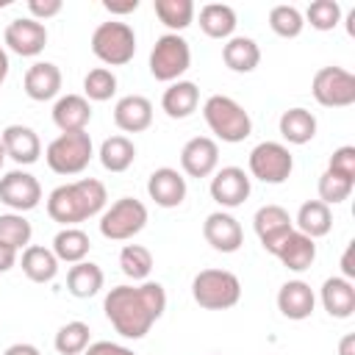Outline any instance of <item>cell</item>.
<instances>
[{
    "mask_svg": "<svg viewBox=\"0 0 355 355\" xmlns=\"http://www.w3.org/2000/svg\"><path fill=\"white\" fill-rule=\"evenodd\" d=\"M105 319L122 338H144L166 311V291L155 280L139 286H114L103 300Z\"/></svg>",
    "mask_w": 355,
    "mask_h": 355,
    "instance_id": "6da1fadb",
    "label": "cell"
},
{
    "mask_svg": "<svg viewBox=\"0 0 355 355\" xmlns=\"http://www.w3.org/2000/svg\"><path fill=\"white\" fill-rule=\"evenodd\" d=\"M108 200L105 186L97 178H80L75 183H64L47 197V216L64 227H75L97 214H103Z\"/></svg>",
    "mask_w": 355,
    "mask_h": 355,
    "instance_id": "7a4b0ae2",
    "label": "cell"
},
{
    "mask_svg": "<svg viewBox=\"0 0 355 355\" xmlns=\"http://www.w3.org/2000/svg\"><path fill=\"white\" fill-rule=\"evenodd\" d=\"M202 116L205 125L211 128V133L227 144H239L252 133V119L244 111L241 103H236L227 94H211L202 105Z\"/></svg>",
    "mask_w": 355,
    "mask_h": 355,
    "instance_id": "3957f363",
    "label": "cell"
},
{
    "mask_svg": "<svg viewBox=\"0 0 355 355\" xmlns=\"http://www.w3.org/2000/svg\"><path fill=\"white\" fill-rule=\"evenodd\" d=\"M191 297L205 311H227L241 300V280L227 269H202L191 280Z\"/></svg>",
    "mask_w": 355,
    "mask_h": 355,
    "instance_id": "277c9868",
    "label": "cell"
},
{
    "mask_svg": "<svg viewBox=\"0 0 355 355\" xmlns=\"http://www.w3.org/2000/svg\"><path fill=\"white\" fill-rule=\"evenodd\" d=\"M92 53L105 67H125L136 55V33L128 22L108 19L100 22L92 33Z\"/></svg>",
    "mask_w": 355,
    "mask_h": 355,
    "instance_id": "5b68a950",
    "label": "cell"
},
{
    "mask_svg": "<svg viewBox=\"0 0 355 355\" xmlns=\"http://www.w3.org/2000/svg\"><path fill=\"white\" fill-rule=\"evenodd\" d=\"M92 155H94V147L86 130L61 133L44 150V161L55 175H80L89 166Z\"/></svg>",
    "mask_w": 355,
    "mask_h": 355,
    "instance_id": "8992f818",
    "label": "cell"
},
{
    "mask_svg": "<svg viewBox=\"0 0 355 355\" xmlns=\"http://www.w3.org/2000/svg\"><path fill=\"white\" fill-rule=\"evenodd\" d=\"M191 67V47L180 33H164L150 50V75L161 83H175Z\"/></svg>",
    "mask_w": 355,
    "mask_h": 355,
    "instance_id": "52a82bcc",
    "label": "cell"
},
{
    "mask_svg": "<svg viewBox=\"0 0 355 355\" xmlns=\"http://www.w3.org/2000/svg\"><path fill=\"white\" fill-rule=\"evenodd\" d=\"M147 225V205L136 197H119L100 214V233L108 241H128Z\"/></svg>",
    "mask_w": 355,
    "mask_h": 355,
    "instance_id": "ba28073f",
    "label": "cell"
},
{
    "mask_svg": "<svg viewBox=\"0 0 355 355\" xmlns=\"http://www.w3.org/2000/svg\"><path fill=\"white\" fill-rule=\"evenodd\" d=\"M247 166H250V175L261 183H286L294 172V155L286 144L280 141H261L250 150V158H247Z\"/></svg>",
    "mask_w": 355,
    "mask_h": 355,
    "instance_id": "9c48e42d",
    "label": "cell"
},
{
    "mask_svg": "<svg viewBox=\"0 0 355 355\" xmlns=\"http://www.w3.org/2000/svg\"><path fill=\"white\" fill-rule=\"evenodd\" d=\"M311 94L324 108H347L355 103V75L344 67H322L311 80Z\"/></svg>",
    "mask_w": 355,
    "mask_h": 355,
    "instance_id": "30bf717a",
    "label": "cell"
},
{
    "mask_svg": "<svg viewBox=\"0 0 355 355\" xmlns=\"http://www.w3.org/2000/svg\"><path fill=\"white\" fill-rule=\"evenodd\" d=\"M0 202L14 214L33 211L42 202V183L25 169H11L0 178Z\"/></svg>",
    "mask_w": 355,
    "mask_h": 355,
    "instance_id": "8fae6325",
    "label": "cell"
},
{
    "mask_svg": "<svg viewBox=\"0 0 355 355\" xmlns=\"http://www.w3.org/2000/svg\"><path fill=\"white\" fill-rule=\"evenodd\" d=\"M250 180L252 178L241 166H222L211 178V186H208L211 200L216 205H222V208H239V205H244V200L252 191Z\"/></svg>",
    "mask_w": 355,
    "mask_h": 355,
    "instance_id": "7c38bea8",
    "label": "cell"
},
{
    "mask_svg": "<svg viewBox=\"0 0 355 355\" xmlns=\"http://www.w3.org/2000/svg\"><path fill=\"white\" fill-rule=\"evenodd\" d=\"M3 42L11 53H17L22 58H33L47 47V28H44V22H36L31 17H17L6 25Z\"/></svg>",
    "mask_w": 355,
    "mask_h": 355,
    "instance_id": "4fadbf2b",
    "label": "cell"
},
{
    "mask_svg": "<svg viewBox=\"0 0 355 355\" xmlns=\"http://www.w3.org/2000/svg\"><path fill=\"white\" fill-rule=\"evenodd\" d=\"M219 166V144L211 136H194L180 150V169L189 178H211Z\"/></svg>",
    "mask_w": 355,
    "mask_h": 355,
    "instance_id": "5bb4252c",
    "label": "cell"
},
{
    "mask_svg": "<svg viewBox=\"0 0 355 355\" xmlns=\"http://www.w3.org/2000/svg\"><path fill=\"white\" fill-rule=\"evenodd\" d=\"M202 236L216 252H225V255L241 250V244H244V230H241L239 219L227 211L208 214L205 222H202Z\"/></svg>",
    "mask_w": 355,
    "mask_h": 355,
    "instance_id": "9a60e30c",
    "label": "cell"
},
{
    "mask_svg": "<svg viewBox=\"0 0 355 355\" xmlns=\"http://www.w3.org/2000/svg\"><path fill=\"white\" fill-rule=\"evenodd\" d=\"M252 227H255V236L261 239V247H263L266 252H272V250L294 230V219L288 216L286 208H280V205L272 202V205H261V208L255 211Z\"/></svg>",
    "mask_w": 355,
    "mask_h": 355,
    "instance_id": "2e32d148",
    "label": "cell"
},
{
    "mask_svg": "<svg viewBox=\"0 0 355 355\" xmlns=\"http://www.w3.org/2000/svg\"><path fill=\"white\" fill-rule=\"evenodd\" d=\"M0 141H3L6 158L17 161L19 166H31L42 155L39 133L33 128H28V125H6L3 133H0Z\"/></svg>",
    "mask_w": 355,
    "mask_h": 355,
    "instance_id": "e0dca14e",
    "label": "cell"
},
{
    "mask_svg": "<svg viewBox=\"0 0 355 355\" xmlns=\"http://www.w3.org/2000/svg\"><path fill=\"white\" fill-rule=\"evenodd\" d=\"M186 178L172 166H158L147 180V194L161 208H178L186 200Z\"/></svg>",
    "mask_w": 355,
    "mask_h": 355,
    "instance_id": "ac0fdd59",
    "label": "cell"
},
{
    "mask_svg": "<svg viewBox=\"0 0 355 355\" xmlns=\"http://www.w3.org/2000/svg\"><path fill=\"white\" fill-rule=\"evenodd\" d=\"M272 255L288 269V272H305L316 261V241L300 233L297 227L272 250Z\"/></svg>",
    "mask_w": 355,
    "mask_h": 355,
    "instance_id": "d6986e66",
    "label": "cell"
},
{
    "mask_svg": "<svg viewBox=\"0 0 355 355\" xmlns=\"http://www.w3.org/2000/svg\"><path fill=\"white\" fill-rule=\"evenodd\" d=\"M316 308V294L305 280H286L277 291V311L291 319V322H302L313 313Z\"/></svg>",
    "mask_w": 355,
    "mask_h": 355,
    "instance_id": "ffe728a7",
    "label": "cell"
},
{
    "mask_svg": "<svg viewBox=\"0 0 355 355\" xmlns=\"http://www.w3.org/2000/svg\"><path fill=\"white\" fill-rule=\"evenodd\" d=\"M61 69L53 64V61H36L28 67L25 78H22V86H25V94L36 103H44V100H53L58 97L61 92Z\"/></svg>",
    "mask_w": 355,
    "mask_h": 355,
    "instance_id": "44dd1931",
    "label": "cell"
},
{
    "mask_svg": "<svg viewBox=\"0 0 355 355\" xmlns=\"http://www.w3.org/2000/svg\"><path fill=\"white\" fill-rule=\"evenodd\" d=\"M114 125L125 133H141L153 125V103L141 94H125L114 105Z\"/></svg>",
    "mask_w": 355,
    "mask_h": 355,
    "instance_id": "7402d4cb",
    "label": "cell"
},
{
    "mask_svg": "<svg viewBox=\"0 0 355 355\" xmlns=\"http://www.w3.org/2000/svg\"><path fill=\"white\" fill-rule=\"evenodd\" d=\"M319 300H322V308L333 319H349L355 313V286H352V280H347L341 275H333L322 283Z\"/></svg>",
    "mask_w": 355,
    "mask_h": 355,
    "instance_id": "603a6c76",
    "label": "cell"
},
{
    "mask_svg": "<svg viewBox=\"0 0 355 355\" xmlns=\"http://www.w3.org/2000/svg\"><path fill=\"white\" fill-rule=\"evenodd\" d=\"M53 122L61 133L86 130V125L92 122V103L83 94H64L53 105Z\"/></svg>",
    "mask_w": 355,
    "mask_h": 355,
    "instance_id": "cb8c5ba5",
    "label": "cell"
},
{
    "mask_svg": "<svg viewBox=\"0 0 355 355\" xmlns=\"http://www.w3.org/2000/svg\"><path fill=\"white\" fill-rule=\"evenodd\" d=\"M200 105V89L197 83L191 80H175L164 89V97H161V108L169 119H186L197 111Z\"/></svg>",
    "mask_w": 355,
    "mask_h": 355,
    "instance_id": "d4e9b609",
    "label": "cell"
},
{
    "mask_svg": "<svg viewBox=\"0 0 355 355\" xmlns=\"http://www.w3.org/2000/svg\"><path fill=\"white\" fill-rule=\"evenodd\" d=\"M222 61H225V67L230 72L247 75L261 64V47L250 36H230L222 44Z\"/></svg>",
    "mask_w": 355,
    "mask_h": 355,
    "instance_id": "484cf974",
    "label": "cell"
},
{
    "mask_svg": "<svg viewBox=\"0 0 355 355\" xmlns=\"http://www.w3.org/2000/svg\"><path fill=\"white\" fill-rule=\"evenodd\" d=\"M236 11L227 3H205L200 8V31L208 39H230L236 33Z\"/></svg>",
    "mask_w": 355,
    "mask_h": 355,
    "instance_id": "4316f807",
    "label": "cell"
},
{
    "mask_svg": "<svg viewBox=\"0 0 355 355\" xmlns=\"http://www.w3.org/2000/svg\"><path fill=\"white\" fill-rule=\"evenodd\" d=\"M294 227H297L300 233H305L308 239H313V241L322 239V236H327L330 227H333V211H330V205H324L322 200H308V202H302L300 211H297Z\"/></svg>",
    "mask_w": 355,
    "mask_h": 355,
    "instance_id": "83f0119b",
    "label": "cell"
},
{
    "mask_svg": "<svg viewBox=\"0 0 355 355\" xmlns=\"http://www.w3.org/2000/svg\"><path fill=\"white\" fill-rule=\"evenodd\" d=\"M19 266L25 272V277L33 283H50L58 275V258L53 255V250L42 247V244H28L22 250Z\"/></svg>",
    "mask_w": 355,
    "mask_h": 355,
    "instance_id": "f1b7e54d",
    "label": "cell"
},
{
    "mask_svg": "<svg viewBox=\"0 0 355 355\" xmlns=\"http://www.w3.org/2000/svg\"><path fill=\"white\" fill-rule=\"evenodd\" d=\"M105 283V275L97 263L92 261H80V263H72L69 272H67V291L78 300H89L94 294H100Z\"/></svg>",
    "mask_w": 355,
    "mask_h": 355,
    "instance_id": "f546056e",
    "label": "cell"
},
{
    "mask_svg": "<svg viewBox=\"0 0 355 355\" xmlns=\"http://www.w3.org/2000/svg\"><path fill=\"white\" fill-rule=\"evenodd\" d=\"M280 136L288 141V144H308L313 136H316V116L308 111V108H288L280 114Z\"/></svg>",
    "mask_w": 355,
    "mask_h": 355,
    "instance_id": "4dcf8cb0",
    "label": "cell"
},
{
    "mask_svg": "<svg viewBox=\"0 0 355 355\" xmlns=\"http://www.w3.org/2000/svg\"><path fill=\"white\" fill-rule=\"evenodd\" d=\"M92 250V241L89 236L80 230V227H61L55 236H53V255L58 258V263H80L86 261Z\"/></svg>",
    "mask_w": 355,
    "mask_h": 355,
    "instance_id": "1f68e13d",
    "label": "cell"
},
{
    "mask_svg": "<svg viewBox=\"0 0 355 355\" xmlns=\"http://www.w3.org/2000/svg\"><path fill=\"white\" fill-rule=\"evenodd\" d=\"M97 155H100V164H103L105 172L119 175V172H125V169L133 166V161H136V144L128 136H108L100 144V153Z\"/></svg>",
    "mask_w": 355,
    "mask_h": 355,
    "instance_id": "d6a6232c",
    "label": "cell"
},
{
    "mask_svg": "<svg viewBox=\"0 0 355 355\" xmlns=\"http://www.w3.org/2000/svg\"><path fill=\"white\" fill-rule=\"evenodd\" d=\"M155 17L169 28V33H180L194 22V3L191 0H155Z\"/></svg>",
    "mask_w": 355,
    "mask_h": 355,
    "instance_id": "836d02e7",
    "label": "cell"
},
{
    "mask_svg": "<svg viewBox=\"0 0 355 355\" xmlns=\"http://www.w3.org/2000/svg\"><path fill=\"white\" fill-rule=\"evenodd\" d=\"M119 269L133 283H144L153 272V252L141 244H125L119 250Z\"/></svg>",
    "mask_w": 355,
    "mask_h": 355,
    "instance_id": "e575fe53",
    "label": "cell"
},
{
    "mask_svg": "<svg viewBox=\"0 0 355 355\" xmlns=\"http://www.w3.org/2000/svg\"><path fill=\"white\" fill-rule=\"evenodd\" d=\"M89 324L86 322H80V319H75V322H67V324H61L58 327V333H55V352L58 355H83L86 352V347L92 344L89 341Z\"/></svg>",
    "mask_w": 355,
    "mask_h": 355,
    "instance_id": "d590c367",
    "label": "cell"
},
{
    "mask_svg": "<svg viewBox=\"0 0 355 355\" xmlns=\"http://www.w3.org/2000/svg\"><path fill=\"white\" fill-rule=\"evenodd\" d=\"M31 236H33V227L25 219V214H14V211L0 214V244L11 250H25L31 244Z\"/></svg>",
    "mask_w": 355,
    "mask_h": 355,
    "instance_id": "8d00e7d4",
    "label": "cell"
},
{
    "mask_svg": "<svg viewBox=\"0 0 355 355\" xmlns=\"http://www.w3.org/2000/svg\"><path fill=\"white\" fill-rule=\"evenodd\" d=\"M269 28L280 36V39H297L305 28V19H302V11L297 6H288V3H280V6H272L269 11Z\"/></svg>",
    "mask_w": 355,
    "mask_h": 355,
    "instance_id": "74e56055",
    "label": "cell"
},
{
    "mask_svg": "<svg viewBox=\"0 0 355 355\" xmlns=\"http://www.w3.org/2000/svg\"><path fill=\"white\" fill-rule=\"evenodd\" d=\"M116 94V75L108 67H94L83 78V97L89 103H105Z\"/></svg>",
    "mask_w": 355,
    "mask_h": 355,
    "instance_id": "f35d334b",
    "label": "cell"
},
{
    "mask_svg": "<svg viewBox=\"0 0 355 355\" xmlns=\"http://www.w3.org/2000/svg\"><path fill=\"white\" fill-rule=\"evenodd\" d=\"M302 19L316 31H333L341 22V6L336 0H313L305 8Z\"/></svg>",
    "mask_w": 355,
    "mask_h": 355,
    "instance_id": "ab89813d",
    "label": "cell"
},
{
    "mask_svg": "<svg viewBox=\"0 0 355 355\" xmlns=\"http://www.w3.org/2000/svg\"><path fill=\"white\" fill-rule=\"evenodd\" d=\"M352 189H355L352 180H344V178H338V175H333V172H327V169L319 175V183H316L319 200H322L324 205H338V202L349 200Z\"/></svg>",
    "mask_w": 355,
    "mask_h": 355,
    "instance_id": "60d3db41",
    "label": "cell"
},
{
    "mask_svg": "<svg viewBox=\"0 0 355 355\" xmlns=\"http://www.w3.org/2000/svg\"><path fill=\"white\" fill-rule=\"evenodd\" d=\"M327 172H333V175L355 183V147L352 144H344V147L333 150V155L327 161Z\"/></svg>",
    "mask_w": 355,
    "mask_h": 355,
    "instance_id": "b9f144b4",
    "label": "cell"
},
{
    "mask_svg": "<svg viewBox=\"0 0 355 355\" xmlns=\"http://www.w3.org/2000/svg\"><path fill=\"white\" fill-rule=\"evenodd\" d=\"M64 8L61 0H28V11H31V19L36 22H44L50 17H58Z\"/></svg>",
    "mask_w": 355,
    "mask_h": 355,
    "instance_id": "7bdbcfd3",
    "label": "cell"
},
{
    "mask_svg": "<svg viewBox=\"0 0 355 355\" xmlns=\"http://www.w3.org/2000/svg\"><path fill=\"white\" fill-rule=\"evenodd\" d=\"M83 355H136V352L125 344H116V341H94L86 347Z\"/></svg>",
    "mask_w": 355,
    "mask_h": 355,
    "instance_id": "ee69618b",
    "label": "cell"
},
{
    "mask_svg": "<svg viewBox=\"0 0 355 355\" xmlns=\"http://www.w3.org/2000/svg\"><path fill=\"white\" fill-rule=\"evenodd\" d=\"M103 8L108 14H133L139 8V0H125V3H116V0H103Z\"/></svg>",
    "mask_w": 355,
    "mask_h": 355,
    "instance_id": "f6af8a7d",
    "label": "cell"
},
{
    "mask_svg": "<svg viewBox=\"0 0 355 355\" xmlns=\"http://www.w3.org/2000/svg\"><path fill=\"white\" fill-rule=\"evenodd\" d=\"M14 263H17V250H11V247L0 244V275H3V272H8Z\"/></svg>",
    "mask_w": 355,
    "mask_h": 355,
    "instance_id": "bcb514c9",
    "label": "cell"
},
{
    "mask_svg": "<svg viewBox=\"0 0 355 355\" xmlns=\"http://www.w3.org/2000/svg\"><path fill=\"white\" fill-rule=\"evenodd\" d=\"M3 355H42V352H39L33 344H22V341H19V344H11Z\"/></svg>",
    "mask_w": 355,
    "mask_h": 355,
    "instance_id": "7dc6e473",
    "label": "cell"
},
{
    "mask_svg": "<svg viewBox=\"0 0 355 355\" xmlns=\"http://www.w3.org/2000/svg\"><path fill=\"white\" fill-rule=\"evenodd\" d=\"M349 255H352V244L344 250V255H341V277H347V280H352L355 277V266H352V261H349Z\"/></svg>",
    "mask_w": 355,
    "mask_h": 355,
    "instance_id": "c3c4849f",
    "label": "cell"
},
{
    "mask_svg": "<svg viewBox=\"0 0 355 355\" xmlns=\"http://www.w3.org/2000/svg\"><path fill=\"white\" fill-rule=\"evenodd\" d=\"M338 355H355V336H352V333H347V336L341 338V344H338Z\"/></svg>",
    "mask_w": 355,
    "mask_h": 355,
    "instance_id": "681fc988",
    "label": "cell"
},
{
    "mask_svg": "<svg viewBox=\"0 0 355 355\" xmlns=\"http://www.w3.org/2000/svg\"><path fill=\"white\" fill-rule=\"evenodd\" d=\"M6 75H8V53L0 47V80H6Z\"/></svg>",
    "mask_w": 355,
    "mask_h": 355,
    "instance_id": "f907efd6",
    "label": "cell"
},
{
    "mask_svg": "<svg viewBox=\"0 0 355 355\" xmlns=\"http://www.w3.org/2000/svg\"><path fill=\"white\" fill-rule=\"evenodd\" d=\"M3 161H6V150H3V141H0V169H3Z\"/></svg>",
    "mask_w": 355,
    "mask_h": 355,
    "instance_id": "816d5d0a",
    "label": "cell"
},
{
    "mask_svg": "<svg viewBox=\"0 0 355 355\" xmlns=\"http://www.w3.org/2000/svg\"><path fill=\"white\" fill-rule=\"evenodd\" d=\"M0 86H3V80H0Z\"/></svg>",
    "mask_w": 355,
    "mask_h": 355,
    "instance_id": "f5cc1de1",
    "label": "cell"
}]
</instances>
